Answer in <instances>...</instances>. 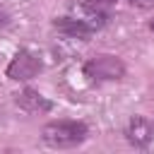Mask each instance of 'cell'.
Masks as SVG:
<instances>
[{
	"mask_svg": "<svg viewBox=\"0 0 154 154\" xmlns=\"http://www.w3.org/2000/svg\"><path fill=\"white\" fill-rule=\"evenodd\" d=\"M87 135H89V130L82 120H53V123L43 125V130H41V140L55 149L77 147L87 140Z\"/></svg>",
	"mask_w": 154,
	"mask_h": 154,
	"instance_id": "1",
	"label": "cell"
},
{
	"mask_svg": "<svg viewBox=\"0 0 154 154\" xmlns=\"http://www.w3.org/2000/svg\"><path fill=\"white\" fill-rule=\"evenodd\" d=\"M84 75L96 82H116V79L125 77V63L116 55L101 53V55H94L84 63Z\"/></svg>",
	"mask_w": 154,
	"mask_h": 154,
	"instance_id": "2",
	"label": "cell"
},
{
	"mask_svg": "<svg viewBox=\"0 0 154 154\" xmlns=\"http://www.w3.org/2000/svg\"><path fill=\"white\" fill-rule=\"evenodd\" d=\"M41 67H43V63H41V58L36 55V53H31V51H19V53H14V58L10 60V65H7V77L10 79H14V82H26V79H34L38 72H41Z\"/></svg>",
	"mask_w": 154,
	"mask_h": 154,
	"instance_id": "3",
	"label": "cell"
},
{
	"mask_svg": "<svg viewBox=\"0 0 154 154\" xmlns=\"http://www.w3.org/2000/svg\"><path fill=\"white\" fill-rule=\"evenodd\" d=\"M125 137H128V142L132 147L144 149L154 140V123L149 118H144V116H135V118H130V123L125 128Z\"/></svg>",
	"mask_w": 154,
	"mask_h": 154,
	"instance_id": "4",
	"label": "cell"
},
{
	"mask_svg": "<svg viewBox=\"0 0 154 154\" xmlns=\"http://www.w3.org/2000/svg\"><path fill=\"white\" fill-rule=\"evenodd\" d=\"M14 101H17V106H19L22 111L34 113V116H36V113H48V111L53 108V103H51L38 89H31V87L17 91V94H14Z\"/></svg>",
	"mask_w": 154,
	"mask_h": 154,
	"instance_id": "5",
	"label": "cell"
},
{
	"mask_svg": "<svg viewBox=\"0 0 154 154\" xmlns=\"http://www.w3.org/2000/svg\"><path fill=\"white\" fill-rule=\"evenodd\" d=\"M53 26L63 34V36H67V38H82V41H87L91 34H94V24H89L87 19H77V17H60V19H55L53 22Z\"/></svg>",
	"mask_w": 154,
	"mask_h": 154,
	"instance_id": "6",
	"label": "cell"
},
{
	"mask_svg": "<svg viewBox=\"0 0 154 154\" xmlns=\"http://www.w3.org/2000/svg\"><path fill=\"white\" fill-rule=\"evenodd\" d=\"M7 22H10V17H7V12H5L2 7H0V26H5Z\"/></svg>",
	"mask_w": 154,
	"mask_h": 154,
	"instance_id": "7",
	"label": "cell"
},
{
	"mask_svg": "<svg viewBox=\"0 0 154 154\" xmlns=\"http://www.w3.org/2000/svg\"><path fill=\"white\" fill-rule=\"evenodd\" d=\"M91 2H96V7H99V5H111V2H116V0H91Z\"/></svg>",
	"mask_w": 154,
	"mask_h": 154,
	"instance_id": "8",
	"label": "cell"
},
{
	"mask_svg": "<svg viewBox=\"0 0 154 154\" xmlns=\"http://www.w3.org/2000/svg\"><path fill=\"white\" fill-rule=\"evenodd\" d=\"M132 2H142V5H152L154 0H132Z\"/></svg>",
	"mask_w": 154,
	"mask_h": 154,
	"instance_id": "9",
	"label": "cell"
},
{
	"mask_svg": "<svg viewBox=\"0 0 154 154\" xmlns=\"http://www.w3.org/2000/svg\"><path fill=\"white\" fill-rule=\"evenodd\" d=\"M149 29H152V31H154V19H152V22H149Z\"/></svg>",
	"mask_w": 154,
	"mask_h": 154,
	"instance_id": "10",
	"label": "cell"
}]
</instances>
